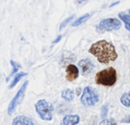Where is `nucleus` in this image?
Returning <instances> with one entry per match:
<instances>
[{
    "label": "nucleus",
    "instance_id": "f257e3e1",
    "mask_svg": "<svg viewBox=\"0 0 130 125\" xmlns=\"http://www.w3.org/2000/svg\"><path fill=\"white\" fill-rule=\"evenodd\" d=\"M88 52L97 58V60L102 64H109L116 60L118 58V53L114 45L106 40H100L93 44Z\"/></svg>",
    "mask_w": 130,
    "mask_h": 125
},
{
    "label": "nucleus",
    "instance_id": "f03ea898",
    "mask_svg": "<svg viewBox=\"0 0 130 125\" xmlns=\"http://www.w3.org/2000/svg\"><path fill=\"white\" fill-rule=\"evenodd\" d=\"M117 71L115 68L110 67L96 74L95 82L99 85L112 86L117 82Z\"/></svg>",
    "mask_w": 130,
    "mask_h": 125
},
{
    "label": "nucleus",
    "instance_id": "7ed1b4c3",
    "mask_svg": "<svg viewBox=\"0 0 130 125\" xmlns=\"http://www.w3.org/2000/svg\"><path fill=\"white\" fill-rule=\"evenodd\" d=\"M36 112L40 116L42 120L51 121L53 119V112H54V106L53 104L47 102L45 99H40L35 105Z\"/></svg>",
    "mask_w": 130,
    "mask_h": 125
},
{
    "label": "nucleus",
    "instance_id": "20e7f679",
    "mask_svg": "<svg viewBox=\"0 0 130 125\" xmlns=\"http://www.w3.org/2000/svg\"><path fill=\"white\" fill-rule=\"evenodd\" d=\"M121 27V22L119 19L116 18H107L103 19L99 22V24L96 27V31L98 33L107 32V31L118 30Z\"/></svg>",
    "mask_w": 130,
    "mask_h": 125
},
{
    "label": "nucleus",
    "instance_id": "39448f33",
    "mask_svg": "<svg viewBox=\"0 0 130 125\" xmlns=\"http://www.w3.org/2000/svg\"><path fill=\"white\" fill-rule=\"evenodd\" d=\"M80 100L86 107H92L99 100V95L91 86H87L84 89Z\"/></svg>",
    "mask_w": 130,
    "mask_h": 125
},
{
    "label": "nucleus",
    "instance_id": "423d86ee",
    "mask_svg": "<svg viewBox=\"0 0 130 125\" xmlns=\"http://www.w3.org/2000/svg\"><path fill=\"white\" fill-rule=\"evenodd\" d=\"M28 85H29V81H25V82L22 84V85L21 86L20 89H19L16 95H15L13 99L11 100L9 106H8V114H13L15 111V109H16V107L22 102V100H23V98H24V96H25V92H26V90H27Z\"/></svg>",
    "mask_w": 130,
    "mask_h": 125
},
{
    "label": "nucleus",
    "instance_id": "0eeeda50",
    "mask_svg": "<svg viewBox=\"0 0 130 125\" xmlns=\"http://www.w3.org/2000/svg\"><path fill=\"white\" fill-rule=\"evenodd\" d=\"M78 65L81 69V74L84 76H87L90 74H92L94 69V64L90 59H81L80 61H78Z\"/></svg>",
    "mask_w": 130,
    "mask_h": 125
},
{
    "label": "nucleus",
    "instance_id": "6e6552de",
    "mask_svg": "<svg viewBox=\"0 0 130 125\" xmlns=\"http://www.w3.org/2000/svg\"><path fill=\"white\" fill-rule=\"evenodd\" d=\"M79 70L78 67L73 64H70L66 67V79L69 82H73L78 77Z\"/></svg>",
    "mask_w": 130,
    "mask_h": 125
},
{
    "label": "nucleus",
    "instance_id": "1a4fd4ad",
    "mask_svg": "<svg viewBox=\"0 0 130 125\" xmlns=\"http://www.w3.org/2000/svg\"><path fill=\"white\" fill-rule=\"evenodd\" d=\"M80 118L78 114H69L63 117L61 125H76L79 122Z\"/></svg>",
    "mask_w": 130,
    "mask_h": 125
},
{
    "label": "nucleus",
    "instance_id": "9d476101",
    "mask_svg": "<svg viewBox=\"0 0 130 125\" xmlns=\"http://www.w3.org/2000/svg\"><path fill=\"white\" fill-rule=\"evenodd\" d=\"M13 125H35L30 118L24 115H19L13 120Z\"/></svg>",
    "mask_w": 130,
    "mask_h": 125
},
{
    "label": "nucleus",
    "instance_id": "9b49d317",
    "mask_svg": "<svg viewBox=\"0 0 130 125\" xmlns=\"http://www.w3.org/2000/svg\"><path fill=\"white\" fill-rule=\"evenodd\" d=\"M119 18L122 20L125 23V27H126V30H130V14L129 12H123V13H119Z\"/></svg>",
    "mask_w": 130,
    "mask_h": 125
},
{
    "label": "nucleus",
    "instance_id": "f8f14e48",
    "mask_svg": "<svg viewBox=\"0 0 130 125\" xmlns=\"http://www.w3.org/2000/svg\"><path fill=\"white\" fill-rule=\"evenodd\" d=\"M91 15H92V13H86V14H84L83 16H81L78 19H77V20L73 22L71 26H72V27H78V26L82 25V24L85 23V22H87L89 18H90Z\"/></svg>",
    "mask_w": 130,
    "mask_h": 125
},
{
    "label": "nucleus",
    "instance_id": "ddd939ff",
    "mask_svg": "<svg viewBox=\"0 0 130 125\" xmlns=\"http://www.w3.org/2000/svg\"><path fill=\"white\" fill-rule=\"evenodd\" d=\"M15 75H16L14 76L13 80L12 81V82L10 84V85H9L10 89H12V88L14 87V86L19 82V81H21L24 76H26V75H27V73H25V72H21V73H17V74H15Z\"/></svg>",
    "mask_w": 130,
    "mask_h": 125
},
{
    "label": "nucleus",
    "instance_id": "4468645a",
    "mask_svg": "<svg viewBox=\"0 0 130 125\" xmlns=\"http://www.w3.org/2000/svg\"><path fill=\"white\" fill-rule=\"evenodd\" d=\"M61 97L63 99L67 100V101H71L74 98V92L71 89H66L64 91H62L61 92Z\"/></svg>",
    "mask_w": 130,
    "mask_h": 125
},
{
    "label": "nucleus",
    "instance_id": "2eb2a0df",
    "mask_svg": "<svg viewBox=\"0 0 130 125\" xmlns=\"http://www.w3.org/2000/svg\"><path fill=\"white\" fill-rule=\"evenodd\" d=\"M10 63H11V66L13 67V69H12L11 74H10V75L7 76V78H6V81L9 80L10 77L13 76V75H15V74H17V72H18V70L20 69L21 68H22V67H21V65L19 64L18 62H16V61H14V60H11V61H10Z\"/></svg>",
    "mask_w": 130,
    "mask_h": 125
},
{
    "label": "nucleus",
    "instance_id": "dca6fc26",
    "mask_svg": "<svg viewBox=\"0 0 130 125\" xmlns=\"http://www.w3.org/2000/svg\"><path fill=\"white\" fill-rule=\"evenodd\" d=\"M74 60H76V56L74 55V53H70V52H64L63 53L61 61H64V62H72Z\"/></svg>",
    "mask_w": 130,
    "mask_h": 125
},
{
    "label": "nucleus",
    "instance_id": "f3484780",
    "mask_svg": "<svg viewBox=\"0 0 130 125\" xmlns=\"http://www.w3.org/2000/svg\"><path fill=\"white\" fill-rule=\"evenodd\" d=\"M120 102L126 107H130V104H129V93L126 92L121 96L120 98Z\"/></svg>",
    "mask_w": 130,
    "mask_h": 125
},
{
    "label": "nucleus",
    "instance_id": "a211bd4d",
    "mask_svg": "<svg viewBox=\"0 0 130 125\" xmlns=\"http://www.w3.org/2000/svg\"><path fill=\"white\" fill-rule=\"evenodd\" d=\"M74 18H75V15L73 14V15H71V16H70L69 18H67V19H66V20H63V22L61 23V25H60V28H59L60 30H62V29H64V28L66 27V26H67L68 24H69L70 22H71V20H72Z\"/></svg>",
    "mask_w": 130,
    "mask_h": 125
},
{
    "label": "nucleus",
    "instance_id": "6ab92c4d",
    "mask_svg": "<svg viewBox=\"0 0 130 125\" xmlns=\"http://www.w3.org/2000/svg\"><path fill=\"white\" fill-rule=\"evenodd\" d=\"M108 111H109V107L107 104L103 105L101 108V115L102 118H106L107 117V114H108Z\"/></svg>",
    "mask_w": 130,
    "mask_h": 125
},
{
    "label": "nucleus",
    "instance_id": "aec40b11",
    "mask_svg": "<svg viewBox=\"0 0 130 125\" xmlns=\"http://www.w3.org/2000/svg\"><path fill=\"white\" fill-rule=\"evenodd\" d=\"M99 125H117L115 120L114 119H110V120H103L100 122Z\"/></svg>",
    "mask_w": 130,
    "mask_h": 125
},
{
    "label": "nucleus",
    "instance_id": "412c9836",
    "mask_svg": "<svg viewBox=\"0 0 130 125\" xmlns=\"http://www.w3.org/2000/svg\"><path fill=\"white\" fill-rule=\"evenodd\" d=\"M61 37H62V36H61V35H59V36H58L57 37H56L55 39H54V41H53V44H57L58 42H60V41H61Z\"/></svg>",
    "mask_w": 130,
    "mask_h": 125
},
{
    "label": "nucleus",
    "instance_id": "4be33fe9",
    "mask_svg": "<svg viewBox=\"0 0 130 125\" xmlns=\"http://www.w3.org/2000/svg\"><path fill=\"white\" fill-rule=\"evenodd\" d=\"M119 1H117V2H114V3H112L111 5H110V6L109 7H112V6H117V5H119Z\"/></svg>",
    "mask_w": 130,
    "mask_h": 125
},
{
    "label": "nucleus",
    "instance_id": "5701e85b",
    "mask_svg": "<svg viewBox=\"0 0 130 125\" xmlns=\"http://www.w3.org/2000/svg\"><path fill=\"white\" fill-rule=\"evenodd\" d=\"M121 122H129V116H126V119L125 120H122Z\"/></svg>",
    "mask_w": 130,
    "mask_h": 125
},
{
    "label": "nucleus",
    "instance_id": "b1692460",
    "mask_svg": "<svg viewBox=\"0 0 130 125\" xmlns=\"http://www.w3.org/2000/svg\"><path fill=\"white\" fill-rule=\"evenodd\" d=\"M93 125H95V124H93Z\"/></svg>",
    "mask_w": 130,
    "mask_h": 125
}]
</instances>
